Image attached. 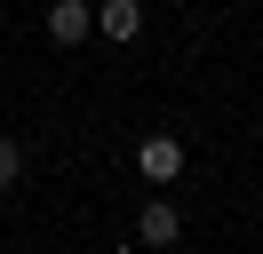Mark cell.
Segmentation results:
<instances>
[{
  "mask_svg": "<svg viewBox=\"0 0 263 254\" xmlns=\"http://www.w3.org/2000/svg\"><path fill=\"white\" fill-rule=\"evenodd\" d=\"M136 175L144 183H176L183 175V135H144L136 143Z\"/></svg>",
  "mask_w": 263,
  "mask_h": 254,
  "instance_id": "6da1fadb",
  "label": "cell"
},
{
  "mask_svg": "<svg viewBox=\"0 0 263 254\" xmlns=\"http://www.w3.org/2000/svg\"><path fill=\"white\" fill-rule=\"evenodd\" d=\"M176 238H183L176 199H144V206H136V246H176Z\"/></svg>",
  "mask_w": 263,
  "mask_h": 254,
  "instance_id": "7a4b0ae2",
  "label": "cell"
},
{
  "mask_svg": "<svg viewBox=\"0 0 263 254\" xmlns=\"http://www.w3.org/2000/svg\"><path fill=\"white\" fill-rule=\"evenodd\" d=\"M96 32V0H48V40L56 48H80Z\"/></svg>",
  "mask_w": 263,
  "mask_h": 254,
  "instance_id": "3957f363",
  "label": "cell"
},
{
  "mask_svg": "<svg viewBox=\"0 0 263 254\" xmlns=\"http://www.w3.org/2000/svg\"><path fill=\"white\" fill-rule=\"evenodd\" d=\"M96 32L112 48H128L136 32H144V0H96Z\"/></svg>",
  "mask_w": 263,
  "mask_h": 254,
  "instance_id": "277c9868",
  "label": "cell"
},
{
  "mask_svg": "<svg viewBox=\"0 0 263 254\" xmlns=\"http://www.w3.org/2000/svg\"><path fill=\"white\" fill-rule=\"evenodd\" d=\"M16 175H24V143L0 135V190H16Z\"/></svg>",
  "mask_w": 263,
  "mask_h": 254,
  "instance_id": "5b68a950",
  "label": "cell"
}]
</instances>
